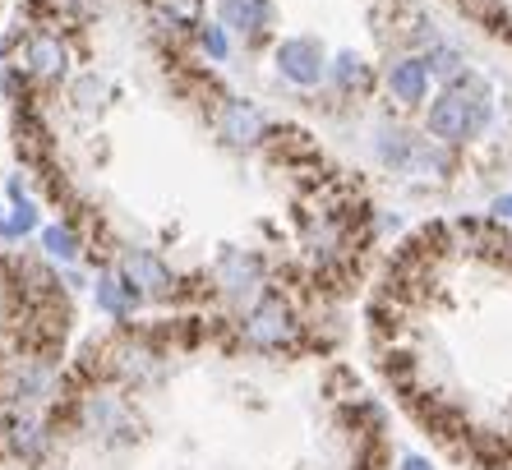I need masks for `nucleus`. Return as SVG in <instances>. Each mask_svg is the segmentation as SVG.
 <instances>
[{"label": "nucleus", "mask_w": 512, "mask_h": 470, "mask_svg": "<svg viewBox=\"0 0 512 470\" xmlns=\"http://www.w3.org/2000/svg\"><path fill=\"white\" fill-rule=\"evenodd\" d=\"M489 125H494V88L476 70L439 83V93L425 106V134L448 148H471L476 139H485Z\"/></svg>", "instance_id": "nucleus-1"}, {"label": "nucleus", "mask_w": 512, "mask_h": 470, "mask_svg": "<svg viewBox=\"0 0 512 470\" xmlns=\"http://www.w3.org/2000/svg\"><path fill=\"white\" fill-rule=\"evenodd\" d=\"M328 65H333V56L323 51L319 37L310 33H296V37H282L273 47V70L282 83H291V88H300V93H314V88H323L328 83Z\"/></svg>", "instance_id": "nucleus-2"}, {"label": "nucleus", "mask_w": 512, "mask_h": 470, "mask_svg": "<svg viewBox=\"0 0 512 470\" xmlns=\"http://www.w3.org/2000/svg\"><path fill=\"white\" fill-rule=\"evenodd\" d=\"M240 337H245V346H254V351H282V346H291V341L300 337L296 309L286 305L282 295H259V300L245 309V318H240Z\"/></svg>", "instance_id": "nucleus-3"}, {"label": "nucleus", "mask_w": 512, "mask_h": 470, "mask_svg": "<svg viewBox=\"0 0 512 470\" xmlns=\"http://www.w3.org/2000/svg\"><path fill=\"white\" fill-rule=\"evenodd\" d=\"M383 88H388L397 111H425L434 97V74H429L420 51H402L383 65Z\"/></svg>", "instance_id": "nucleus-4"}, {"label": "nucleus", "mask_w": 512, "mask_h": 470, "mask_svg": "<svg viewBox=\"0 0 512 470\" xmlns=\"http://www.w3.org/2000/svg\"><path fill=\"white\" fill-rule=\"evenodd\" d=\"M263 277L268 272H263V259L254 249H222L213 263V282L231 305H254L263 295Z\"/></svg>", "instance_id": "nucleus-5"}, {"label": "nucleus", "mask_w": 512, "mask_h": 470, "mask_svg": "<svg viewBox=\"0 0 512 470\" xmlns=\"http://www.w3.org/2000/svg\"><path fill=\"white\" fill-rule=\"evenodd\" d=\"M217 134L231 148H259L268 139V116H263V106L250 102V97H222V106H217Z\"/></svg>", "instance_id": "nucleus-6"}, {"label": "nucleus", "mask_w": 512, "mask_h": 470, "mask_svg": "<svg viewBox=\"0 0 512 470\" xmlns=\"http://www.w3.org/2000/svg\"><path fill=\"white\" fill-rule=\"evenodd\" d=\"M120 277H125L139 295H171L176 291V272H171L167 259L153 254V249H125V254H120Z\"/></svg>", "instance_id": "nucleus-7"}, {"label": "nucleus", "mask_w": 512, "mask_h": 470, "mask_svg": "<svg viewBox=\"0 0 512 470\" xmlns=\"http://www.w3.org/2000/svg\"><path fill=\"white\" fill-rule=\"evenodd\" d=\"M217 24L231 37L259 42L273 28V0H217Z\"/></svg>", "instance_id": "nucleus-8"}, {"label": "nucleus", "mask_w": 512, "mask_h": 470, "mask_svg": "<svg viewBox=\"0 0 512 470\" xmlns=\"http://www.w3.org/2000/svg\"><path fill=\"white\" fill-rule=\"evenodd\" d=\"M425 139V134L406 130V125H397V120H379L374 125V162L383 166V171H393V176H406V166H411V153H416V143Z\"/></svg>", "instance_id": "nucleus-9"}, {"label": "nucleus", "mask_w": 512, "mask_h": 470, "mask_svg": "<svg viewBox=\"0 0 512 470\" xmlns=\"http://www.w3.org/2000/svg\"><path fill=\"white\" fill-rule=\"evenodd\" d=\"M19 60H24V70L33 79H60L70 70V47L56 33H33L24 42V51H19Z\"/></svg>", "instance_id": "nucleus-10"}, {"label": "nucleus", "mask_w": 512, "mask_h": 470, "mask_svg": "<svg viewBox=\"0 0 512 470\" xmlns=\"http://www.w3.org/2000/svg\"><path fill=\"white\" fill-rule=\"evenodd\" d=\"M328 88H333L337 97H365L374 88V65L360 51L342 47L333 56V65H328Z\"/></svg>", "instance_id": "nucleus-11"}, {"label": "nucleus", "mask_w": 512, "mask_h": 470, "mask_svg": "<svg viewBox=\"0 0 512 470\" xmlns=\"http://www.w3.org/2000/svg\"><path fill=\"white\" fill-rule=\"evenodd\" d=\"M5 392H10V401H47L51 392H56V369L37 365V360H24V365L10 374Z\"/></svg>", "instance_id": "nucleus-12"}, {"label": "nucleus", "mask_w": 512, "mask_h": 470, "mask_svg": "<svg viewBox=\"0 0 512 470\" xmlns=\"http://www.w3.org/2000/svg\"><path fill=\"white\" fill-rule=\"evenodd\" d=\"M93 295H97V309H107L111 318H125V314H130V309L143 300V295L134 291L125 277H120V268H116V272H102V277L93 282Z\"/></svg>", "instance_id": "nucleus-13"}, {"label": "nucleus", "mask_w": 512, "mask_h": 470, "mask_svg": "<svg viewBox=\"0 0 512 470\" xmlns=\"http://www.w3.org/2000/svg\"><path fill=\"white\" fill-rule=\"evenodd\" d=\"M84 420L97 434H130V411H125L116 397H102V392H93V397L84 401Z\"/></svg>", "instance_id": "nucleus-14"}, {"label": "nucleus", "mask_w": 512, "mask_h": 470, "mask_svg": "<svg viewBox=\"0 0 512 470\" xmlns=\"http://www.w3.org/2000/svg\"><path fill=\"white\" fill-rule=\"evenodd\" d=\"M420 56H425V65H429V74H434V83H453V79H462V74L471 70V65H466V51L453 47V42H443V37H439V42H429Z\"/></svg>", "instance_id": "nucleus-15"}, {"label": "nucleus", "mask_w": 512, "mask_h": 470, "mask_svg": "<svg viewBox=\"0 0 512 470\" xmlns=\"http://www.w3.org/2000/svg\"><path fill=\"white\" fill-rule=\"evenodd\" d=\"M5 443H10L14 457L37 461L42 452H47V429H42L33 415H24V420H10V434H5Z\"/></svg>", "instance_id": "nucleus-16"}, {"label": "nucleus", "mask_w": 512, "mask_h": 470, "mask_svg": "<svg viewBox=\"0 0 512 470\" xmlns=\"http://www.w3.org/2000/svg\"><path fill=\"white\" fill-rule=\"evenodd\" d=\"M42 254H47V263H60V268H70V263H79L84 245H79L74 226L56 222V226H47V231H42Z\"/></svg>", "instance_id": "nucleus-17"}, {"label": "nucleus", "mask_w": 512, "mask_h": 470, "mask_svg": "<svg viewBox=\"0 0 512 470\" xmlns=\"http://www.w3.org/2000/svg\"><path fill=\"white\" fill-rule=\"evenodd\" d=\"M116 369L125 378H134V383H148V378H157V355L148 351V346H120L116 351Z\"/></svg>", "instance_id": "nucleus-18"}, {"label": "nucleus", "mask_w": 512, "mask_h": 470, "mask_svg": "<svg viewBox=\"0 0 512 470\" xmlns=\"http://www.w3.org/2000/svg\"><path fill=\"white\" fill-rule=\"evenodd\" d=\"M199 47H203V56L208 60H231V33L222 24H199Z\"/></svg>", "instance_id": "nucleus-19"}, {"label": "nucleus", "mask_w": 512, "mask_h": 470, "mask_svg": "<svg viewBox=\"0 0 512 470\" xmlns=\"http://www.w3.org/2000/svg\"><path fill=\"white\" fill-rule=\"evenodd\" d=\"M28 231H37V208L28 199H19L14 212L5 217V235H28Z\"/></svg>", "instance_id": "nucleus-20"}, {"label": "nucleus", "mask_w": 512, "mask_h": 470, "mask_svg": "<svg viewBox=\"0 0 512 470\" xmlns=\"http://www.w3.org/2000/svg\"><path fill=\"white\" fill-rule=\"evenodd\" d=\"M489 217H494V222H512V189H508V194H499L494 203H489Z\"/></svg>", "instance_id": "nucleus-21"}, {"label": "nucleus", "mask_w": 512, "mask_h": 470, "mask_svg": "<svg viewBox=\"0 0 512 470\" xmlns=\"http://www.w3.org/2000/svg\"><path fill=\"white\" fill-rule=\"evenodd\" d=\"M397 470H434V466H429V457H416V452H411V457L397 461Z\"/></svg>", "instance_id": "nucleus-22"}, {"label": "nucleus", "mask_w": 512, "mask_h": 470, "mask_svg": "<svg viewBox=\"0 0 512 470\" xmlns=\"http://www.w3.org/2000/svg\"><path fill=\"white\" fill-rule=\"evenodd\" d=\"M0 235H5V217H0Z\"/></svg>", "instance_id": "nucleus-23"}, {"label": "nucleus", "mask_w": 512, "mask_h": 470, "mask_svg": "<svg viewBox=\"0 0 512 470\" xmlns=\"http://www.w3.org/2000/svg\"><path fill=\"white\" fill-rule=\"evenodd\" d=\"M0 305H5V300H0Z\"/></svg>", "instance_id": "nucleus-24"}]
</instances>
